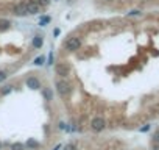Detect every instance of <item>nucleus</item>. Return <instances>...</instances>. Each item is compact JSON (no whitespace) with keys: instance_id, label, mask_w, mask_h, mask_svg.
Masks as SVG:
<instances>
[{"instance_id":"nucleus-1","label":"nucleus","mask_w":159,"mask_h":150,"mask_svg":"<svg viewBox=\"0 0 159 150\" xmlns=\"http://www.w3.org/2000/svg\"><path fill=\"white\" fill-rule=\"evenodd\" d=\"M56 91H58L59 97L67 99V97L72 94V86H70L66 80H58V82H56Z\"/></svg>"},{"instance_id":"nucleus-2","label":"nucleus","mask_w":159,"mask_h":150,"mask_svg":"<svg viewBox=\"0 0 159 150\" xmlns=\"http://www.w3.org/2000/svg\"><path fill=\"white\" fill-rule=\"evenodd\" d=\"M91 128H92L94 131H103V130L106 128V122H105V119L100 117V116L94 117L92 122H91Z\"/></svg>"},{"instance_id":"nucleus-3","label":"nucleus","mask_w":159,"mask_h":150,"mask_svg":"<svg viewBox=\"0 0 159 150\" xmlns=\"http://www.w3.org/2000/svg\"><path fill=\"white\" fill-rule=\"evenodd\" d=\"M27 86L31 88V89H38V88L41 86V83H39V80H38L36 77H28V78H27Z\"/></svg>"},{"instance_id":"nucleus-4","label":"nucleus","mask_w":159,"mask_h":150,"mask_svg":"<svg viewBox=\"0 0 159 150\" xmlns=\"http://www.w3.org/2000/svg\"><path fill=\"white\" fill-rule=\"evenodd\" d=\"M11 91H13V86L11 85H5V86L0 88V96H8Z\"/></svg>"},{"instance_id":"nucleus-5","label":"nucleus","mask_w":159,"mask_h":150,"mask_svg":"<svg viewBox=\"0 0 159 150\" xmlns=\"http://www.w3.org/2000/svg\"><path fill=\"white\" fill-rule=\"evenodd\" d=\"M25 147H28V148H36V147H39V142L34 141V139H28L27 144H25Z\"/></svg>"},{"instance_id":"nucleus-6","label":"nucleus","mask_w":159,"mask_h":150,"mask_svg":"<svg viewBox=\"0 0 159 150\" xmlns=\"http://www.w3.org/2000/svg\"><path fill=\"white\" fill-rule=\"evenodd\" d=\"M27 147H25V144H22V142H14V144H11V150H25Z\"/></svg>"},{"instance_id":"nucleus-7","label":"nucleus","mask_w":159,"mask_h":150,"mask_svg":"<svg viewBox=\"0 0 159 150\" xmlns=\"http://www.w3.org/2000/svg\"><path fill=\"white\" fill-rule=\"evenodd\" d=\"M7 78H8V72L7 70H0V83L5 82Z\"/></svg>"},{"instance_id":"nucleus-8","label":"nucleus","mask_w":159,"mask_h":150,"mask_svg":"<svg viewBox=\"0 0 159 150\" xmlns=\"http://www.w3.org/2000/svg\"><path fill=\"white\" fill-rule=\"evenodd\" d=\"M64 150H76V147H75V144H67L64 147Z\"/></svg>"},{"instance_id":"nucleus-9","label":"nucleus","mask_w":159,"mask_h":150,"mask_svg":"<svg viewBox=\"0 0 159 150\" xmlns=\"http://www.w3.org/2000/svg\"><path fill=\"white\" fill-rule=\"evenodd\" d=\"M153 139H154V142H159V130L154 133V136H153Z\"/></svg>"},{"instance_id":"nucleus-10","label":"nucleus","mask_w":159,"mask_h":150,"mask_svg":"<svg viewBox=\"0 0 159 150\" xmlns=\"http://www.w3.org/2000/svg\"><path fill=\"white\" fill-rule=\"evenodd\" d=\"M153 150H159V142H154V145H153Z\"/></svg>"}]
</instances>
